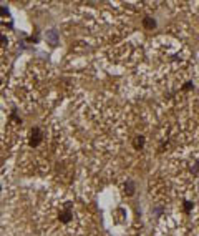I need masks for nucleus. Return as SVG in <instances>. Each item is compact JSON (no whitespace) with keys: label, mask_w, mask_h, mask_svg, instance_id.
<instances>
[{"label":"nucleus","mask_w":199,"mask_h":236,"mask_svg":"<svg viewBox=\"0 0 199 236\" xmlns=\"http://www.w3.org/2000/svg\"><path fill=\"white\" fill-rule=\"evenodd\" d=\"M40 140H42V133H40L38 128H35V130H33V135H32V141H30V145H32V146H37Z\"/></svg>","instance_id":"obj_1"},{"label":"nucleus","mask_w":199,"mask_h":236,"mask_svg":"<svg viewBox=\"0 0 199 236\" xmlns=\"http://www.w3.org/2000/svg\"><path fill=\"white\" fill-rule=\"evenodd\" d=\"M144 27L146 28H154L156 24H154V20H151V19H144Z\"/></svg>","instance_id":"obj_2"},{"label":"nucleus","mask_w":199,"mask_h":236,"mask_svg":"<svg viewBox=\"0 0 199 236\" xmlns=\"http://www.w3.org/2000/svg\"><path fill=\"white\" fill-rule=\"evenodd\" d=\"M143 141H144V138H143V136H139L138 140H136L135 146H136V148H141V146H143Z\"/></svg>","instance_id":"obj_3"}]
</instances>
